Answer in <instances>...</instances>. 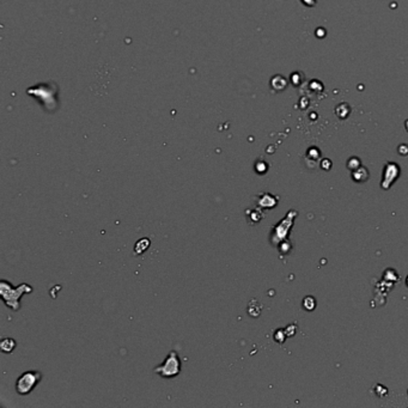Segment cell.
I'll use <instances>...</instances> for the list:
<instances>
[{"mask_svg":"<svg viewBox=\"0 0 408 408\" xmlns=\"http://www.w3.org/2000/svg\"><path fill=\"white\" fill-rule=\"evenodd\" d=\"M33 287L29 284L23 283L18 286H14L10 281L0 280V297L3 302L12 311H18L21 309V299L24 294L32 293Z\"/></svg>","mask_w":408,"mask_h":408,"instance_id":"cell-1","label":"cell"},{"mask_svg":"<svg viewBox=\"0 0 408 408\" xmlns=\"http://www.w3.org/2000/svg\"><path fill=\"white\" fill-rule=\"evenodd\" d=\"M181 369H182V361L180 359L179 353L173 349V351L169 352L163 363L156 366L153 371H155V373L161 376L162 378L171 379L180 375Z\"/></svg>","mask_w":408,"mask_h":408,"instance_id":"cell-2","label":"cell"},{"mask_svg":"<svg viewBox=\"0 0 408 408\" xmlns=\"http://www.w3.org/2000/svg\"><path fill=\"white\" fill-rule=\"evenodd\" d=\"M42 373L38 370H29L23 372L16 381V391L20 395L30 394L35 386L41 382Z\"/></svg>","mask_w":408,"mask_h":408,"instance_id":"cell-3","label":"cell"},{"mask_svg":"<svg viewBox=\"0 0 408 408\" xmlns=\"http://www.w3.org/2000/svg\"><path fill=\"white\" fill-rule=\"evenodd\" d=\"M294 214H296V212H292V211H291L285 219H283L280 223L278 224V225L274 226V229L272 230V240H271L273 244H278V243H280L281 241H284V238L286 237L288 230H290L291 226H292V220L294 218L293 217Z\"/></svg>","mask_w":408,"mask_h":408,"instance_id":"cell-4","label":"cell"},{"mask_svg":"<svg viewBox=\"0 0 408 408\" xmlns=\"http://www.w3.org/2000/svg\"><path fill=\"white\" fill-rule=\"evenodd\" d=\"M256 204L257 207L260 208H273L278 204V198L268 194V193H263V194L257 196Z\"/></svg>","mask_w":408,"mask_h":408,"instance_id":"cell-5","label":"cell"},{"mask_svg":"<svg viewBox=\"0 0 408 408\" xmlns=\"http://www.w3.org/2000/svg\"><path fill=\"white\" fill-rule=\"evenodd\" d=\"M245 213H247L248 223L253 224V225H255V224L260 223V220H261L263 218V213L261 212V208H260V207L251 208V210H247V211H245Z\"/></svg>","mask_w":408,"mask_h":408,"instance_id":"cell-6","label":"cell"},{"mask_svg":"<svg viewBox=\"0 0 408 408\" xmlns=\"http://www.w3.org/2000/svg\"><path fill=\"white\" fill-rule=\"evenodd\" d=\"M17 343L16 340L12 339V337H4V339L0 341V349H2L4 353H11L15 348H16Z\"/></svg>","mask_w":408,"mask_h":408,"instance_id":"cell-7","label":"cell"},{"mask_svg":"<svg viewBox=\"0 0 408 408\" xmlns=\"http://www.w3.org/2000/svg\"><path fill=\"white\" fill-rule=\"evenodd\" d=\"M150 245H151L150 238L147 237L140 238V240L136 243V245H134V253H136V255H142L143 253H145V251L149 249Z\"/></svg>","mask_w":408,"mask_h":408,"instance_id":"cell-8","label":"cell"},{"mask_svg":"<svg viewBox=\"0 0 408 408\" xmlns=\"http://www.w3.org/2000/svg\"><path fill=\"white\" fill-rule=\"evenodd\" d=\"M303 305H304V308L306 310H312V309L315 308V299L312 298V297H306L304 299V302H303Z\"/></svg>","mask_w":408,"mask_h":408,"instance_id":"cell-9","label":"cell"},{"mask_svg":"<svg viewBox=\"0 0 408 408\" xmlns=\"http://www.w3.org/2000/svg\"><path fill=\"white\" fill-rule=\"evenodd\" d=\"M284 334H285L284 330H277V333L274 334L275 341H277V342H284V339H285Z\"/></svg>","mask_w":408,"mask_h":408,"instance_id":"cell-10","label":"cell"}]
</instances>
